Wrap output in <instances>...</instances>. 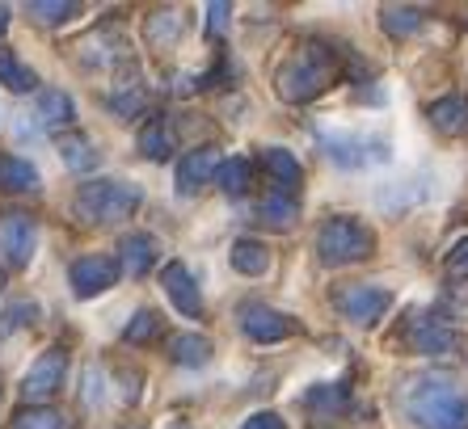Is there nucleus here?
Listing matches in <instances>:
<instances>
[{"instance_id":"28","label":"nucleus","mask_w":468,"mask_h":429,"mask_svg":"<svg viewBox=\"0 0 468 429\" xmlns=\"http://www.w3.org/2000/svg\"><path fill=\"white\" fill-rule=\"evenodd\" d=\"M26 13H30L34 22H43V26H64V22H72V17L80 13V5H72V0H30Z\"/></svg>"},{"instance_id":"1","label":"nucleus","mask_w":468,"mask_h":429,"mask_svg":"<svg viewBox=\"0 0 468 429\" xmlns=\"http://www.w3.org/2000/svg\"><path fill=\"white\" fill-rule=\"evenodd\" d=\"M405 413L418 429H468V396L443 375L414 379L405 387Z\"/></svg>"},{"instance_id":"22","label":"nucleus","mask_w":468,"mask_h":429,"mask_svg":"<svg viewBox=\"0 0 468 429\" xmlns=\"http://www.w3.org/2000/svg\"><path fill=\"white\" fill-rule=\"evenodd\" d=\"M169 358H174L177 366H207L211 341L198 333H177V337H169Z\"/></svg>"},{"instance_id":"9","label":"nucleus","mask_w":468,"mask_h":429,"mask_svg":"<svg viewBox=\"0 0 468 429\" xmlns=\"http://www.w3.org/2000/svg\"><path fill=\"white\" fill-rule=\"evenodd\" d=\"M334 303H338V311L346 316L350 324H376L384 311L392 308V290L367 287V282H355V287H346Z\"/></svg>"},{"instance_id":"19","label":"nucleus","mask_w":468,"mask_h":429,"mask_svg":"<svg viewBox=\"0 0 468 429\" xmlns=\"http://www.w3.org/2000/svg\"><path fill=\"white\" fill-rule=\"evenodd\" d=\"M426 114H431L435 131H443V135H464L468 131V97H439Z\"/></svg>"},{"instance_id":"16","label":"nucleus","mask_w":468,"mask_h":429,"mask_svg":"<svg viewBox=\"0 0 468 429\" xmlns=\"http://www.w3.org/2000/svg\"><path fill=\"white\" fill-rule=\"evenodd\" d=\"M38 190V169L13 152H0V194H34Z\"/></svg>"},{"instance_id":"14","label":"nucleus","mask_w":468,"mask_h":429,"mask_svg":"<svg viewBox=\"0 0 468 429\" xmlns=\"http://www.w3.org/2000/svg\"><path fill=\"white\" fill-rule=\"evenodd\" d=\"M304 408L313 413L316 421H334V417H342L350 408V392H346V383H316L313 392L304 396Z\"/></svg>"},{"instance_id":"34","label":"nucleus","mask_w":468,"mask_h":429,"mask_svg":"<svg viewBox=\"0 0 468 429\" xmlns=\"http://www.w3.org/2000/svg\"><path fill=\"white\" fill-rule=\"evenodd\" d=\"M240 429H287V425H283V417H279V413H253V417L245 421Z\"/></svg>"},{"instance_id":"37","label":"nucleus","mask_w":468,"mask_h":429,"mask_svg":"<svg viewBox=\"0 0 468 429\" xmlns=\"http://www.w3.org/2000/svg\"><path fill=\"white\" fill-rule=\"evenodd\" d=\"M0 290H5V269H0Z\"/></svg>"},{"instance_id":"32","label":"nucleus","mask_w":468,"mask_h":429,"mask_svg":"<svg viewBox=\"0 0 468 429\" xmlns=\"http://www.w3.org/2000/svg\"><path fill=\"white\" fill-rule=\"evenodd\" d=\"M110 106H114V110H119V114H127V119H131V114H140V106H144V93H140V89H127V93H114V97H110Z\"/></svg>"},{"instance_id":"5","label":"nucleus","mask_w":468,"mask_h":429,"mask_svg":"<svg viewBox=\"0 0 468 429\" xmlns=\"http://www.w3.org/2000/svg\"><path fill=\"white\" fill-rule=\"evenodd\" d=\"M64 375H68V350L51 345V350H43V354L30 362V371H26V379H22V396L30 400V404H47V400L64 387Z\"/></svg>"},{"instance_id":"3","label":"nucleus","mask_w":468,"mask_h":429,"mask_svg":"<svg viewBox=\"0 0 468 429\" xmlns=\"http://www.w3.org/2000/svg\"><path fill=\"white\" fill-rule=\"evenodd\" d=\"M144 194L140 185L131 182H85L77 190V214L85 219V224H122V219H131V214L140 211Z\"/></svg>"},{"instance_id":"36","label":"nucleus","mask_w":468,"mask_h":429,"mask_svg":"<svg viewBox=\"0 0 468 429\" xmlns=\"http://www.w3.org/2000/svg\"><path fill=\"white\" fill-rule=\"evenodd\" d=\"M9 30V9H0V34Z\"/></svg>"},{"instance_id":"7","label":"nucleus","mask_w":468,"mask_h":429,"mask_svg":"<svg viewBox=\"0 0 468 429\" xmlns=\"http://www.w3.org/2000/svg\"><path fill=\"white\" fill-rule=\"evenodd\" d=\"M240 329L258 345H274V341H287V337L300 333V324H295L287 311H274V308H266V303L240 308Z\"/></svg>"},{"instance_id":"29","label":"nucleus","mask_w":468,"mask_h":429,"mask_svg":"<svg viewBox=\"0 0 468 429\" xmlns=\"http://www.w3.org/2000/svg\"><path fill=\"white\" fill-rule=\"evenodd\" d=\"M13 429H68V421L47 404H26L22 413H13Z\"/></svg>"},{"instance_id":"38","label":"nucleus","mask_w":468,"mask_h":429,"mask_svg":"<svg viewBox=\"0 0 468 429\" xmlns=\"http://www.w3.org/2000/svg\"><path fill=\"white\" fill-rule=\"evenodd\" d=\"M174 429H186V425H174Z\"/></svg>"},{"instance_id":"18","label":"nucleus","mask_w":468,"mask_h":429,"mask_svg":"<svg viewBox=\"0 0 468 429\" xmlns=\"http://www.w3.org/2000/svg\"><path fill=\"white\" fill-rule=\"evenodd\" d=\"M77 119V106H72V97L64 89H43L38 93V122L47 131H59V127H72Z\"/></svg>"},{"instance_id":"23","label":"nucleus","mask_w":468,"mask_h":429,"mask_svg":"<svg viewBox=\"0 0 468 429\" xmlns=\"http://www.w3.org/2000/svg\"><path fill=\"white\" fill-rule=\"evenodd\" d=\"M422 9H414V5H384L380 9V26L392 38H410L414 30H422Z\"/></svg>"},{"instance_id":"26","label":"nucleus","mask_w":468,"mask_h":429,"mask_svg":"<svg viewBox=\"0 0 468 429\" xmlns=\"http://www.w3.org/2000/svg\"><path fill=\"white\" fill-rule=\"evenodd\" d=\"M186 34V17L182 13H153V17H148V43L153 47H169V43H177V38H182Z\"/></svg>"},{"instance_id":"30","label":"nucleus","mask_w":468,"mask_h":429,"mask_svg":"<svg viewBox=\"0 0 468 429\" xmlns=\"http://www.w3.org/2000/svg\"><path fill=\"white\" fill-rule=\"evenodd\" d=\"M156 333H161V316H156L153 308H144V311H135V316H131V324L122 329V341H127V345H148Z\"/></svg>"},{"instance_id":"20","label":"nucleus","mask_w":468,"mask_h":429,"mask_svg":"<svg viewBox=\"0 0 468 429\" xmlns=\"http://www.w3.org/2000/svg\"><path fill=\"white\" fill-rule=\"evenodd\" d=\"M229 261H232L237 274H245V278H258V274L271 269V253H266V245H261V240H250V236H240L237 245H232Z\"/></svg>"},{"instance_id":"25","label":"nucleus","mask_w":468,"mask_h":429,"mask_svg":"<svg viewBox=\"0 0 468 429\" xmlns=\"http://www.w3.org/2000/svg\"><path fill=\"white\" fill-rule=\"evenodd\" d=\"M250 182H253V164L245 161V156H232V161H219V169H216V185L224 194H245L250 190Z\"/></svg>"},{"instance_id":"13","label":"nucleus","mask_w":468,"mask_h":429,"mask_svg":"<svg viewBox=\"0 0 468 429\" xmlns=\"http://www.w3.org/2000/svg\"><path fill=\"white\" fill-rule=\"evenodd\" d=\"M261 164H266V173H271L274 182V194H292L295 198V185L304 182V169H300V161H295L287 148H266L261 152Z\"/></svg>"},{"instance_id":"33","label":"nucleus","mask_w":468,"mask_h":429,"mask_svg":"<svg viewBox=\"0 0 468 429\" xmlns=\"http://www.w3.org/2000/svg\"><path fill=\"white\" fill-rule=\"evenodd\" d=\"M447 274H456V278H468V240H460V245L447 253Z\"/></svg>"},{"instance_id":"21","label":"nucleus","mask_w":468,"mask_h":429,"mask_svg":"<svg viewBox=\"0 0 468 429\" xmlns=\"http://www.w3.org/2000/svg\"><path fill=\"white\" fill-rule=\"evenodd\" d=\"M258 219L261 224H271V227H279V232H287V227L300 219V206H295V198L292 194H266L258 203Z\"/></svg>"},{"instance_id":"6","label":"nucleus","mask_w":468,"mask_h":429,"mask_svg":"<svg viewBox=\"0 0 468 429\" xmlns=\"http://www.w3.org/2000/svg\"><path fill=\"white\" fill-rule=\"evenodd\" d=\"M34 248H38V227H34L30 214H22V211L0 214V253H5V261L13 269H26L34 257Z\"/></svg>"},{"instance_id":"12","label":"nucleus","mask_w":468,"mask_h":429,"mask_svg":"<svg viewBox=\"0 0 468 429\" xmlns=\"http://www.w3.org/2000/svg\"><path fill=\"white\" fill-rule=\"evenodd\" d=\"M216 169H219V152L216 148L186 152L182 164H177V194H198L211 177H216Z\"/></svg>"},{"instance_id":"35","label":"nucleus","mask_w":468,"mask_h":429,"mask_svg":"<svg viewBox=\"0 0 468 429\" xmlns=\"http://www.w3.org/2000/svg\"><path fill=\"white\" fill-rule=\"evenodd\" d=\"M229 13H232V5H224V0H219V5H207V26H211V34H219L224 26H229Z\"/></svg>"},{"instance_id":"31","label":"nucleus","mask_w":468,"mask_h":429,"mask_svg":"<svg viewBox=\"0 0 468 429\" xmlns=\"http://www.w3.org/2000/svg\"><path fill=\"white\" fill-rule=\"evenodd\" d=\"M325 148L329 156L338 164H346V169H355V164L367 161V143L363 140H346V135H325Z\"/></svg>"},{"instance_id":"15","label":"nucleus","mask_w":468,"mask_h":429,"mask_svg":"<svg viewBox=\"0 0 468 429\" xmlns=\"http://www.w3.org/2000/svg\"><path fill=\"white\" fill-rule=\"evenodd\" d=\"M156 266V240L135 232V236H122L119 245V269H127L131 278H144L148 269Z\"/></svg>"},{"instance_id":"17","label":"nucleus","mask_w":468,"mask_h":429,"mask_svg":"<svg viewBox=\"0 0 468 429\" xmlns=\"http://www.w3.org/2000/svg\"><path fill=\"white\" fill-rule=\"evenodd\" d=\"M174 148H177V140H174L169 119H165V114H153V119H148V127L140 131V152L148 156V161H169V156H174Z\"/></svg>"},{"instance_id":"2","label":"nucleus","mask_w":468,"mask_h":429,"mask_svg":"<svg viewBox=\"0 0 468 429\" xmlns=\"http://www.w3.org/2000/svg\"><path fill=\"white\" fill-rule=\"evenodd\" d=\"M334 76H338V51L329 43H304L279 68L274 89H279L283 101L300 106V101H313V97L325 93V89L334 85Z\"/></svg>"},{"instance_id":"24","label":"nucleus","mask_w":468,"mask_h":429,"mask_svg":"<svg viewBox=\"0 0 468 429\" xmlns=\"http://www.w3.org/2000/svg\"><path fill=\"white\" fill-rule=\"evenodd\" d=\"M0 85L9 89V93H34V89H38V76L13 51H0Z\"/></svg>"},{"instance_id":"8","label":"nucleus","mask_w":468,"mask_h":429,"mask_svg":"<svg viewBox=\"0 0 468 429\" xmlns=\"http://www.w3.org/2000/svg\"><path fill=\"white\" fill-rule=\"evenodd\" d=\"M68 278H72V295L77 299H93V295H101V290H110L119 282V261L106 257V253H89V257L72 261Z\"/></svg>"},{"instance_id":"4","label":"nucleus","mask_w":468,"mask_h":429,"mask_svg":"<svg viewBox=\"0 0 468 429\" xmlns=\"http://www.w3.org/2000/svg\"><path fill=\"white\" fill-rule=\"evenodd\" d=\"M371 248H376V232L367 224H359L355 214H334L316 232V257L334 269L371 257Z\"/></svg>"},{"instance_id":"10","label":"nucleus","mask_w":468,"mask_h":429,"mask_svg":"<svg viewBox=\"0 0 468 429\" xmlns=\"http://www.w3.org/2000/svg\"><path fill=\"white\" fill-rule=\"evenodd\" d=\"M405 337L414 345V354H426V358H447V354H456V345H460V337L443 320H435V316H414Z\"/></svg>"},{"instance_id":"27","label":"nucleus","mask_w":468,"mask_h":429,"mask_svg":"<svg viewBox=\"0 0 468 429\" xmlns=\"http://www.w3.org/2000/svg\"><path fill=\"white\" fill-rule=\"evenodd\" d=\"M59 156H64V164L72 173H89L98 164V152H93V143H89L85 135H64V140H59Z\"/></svg>"},{"instance_id":"11","label":"nucleus","mask_w":468,"mask_h":429,"mask_svg":"<svg viewBox=\"0 0 468 429\" xmlns=\"http://www.w3.org/2000/svg\"><path fill=\"white\" fill-rule=\"evenodd\" d=\"M161 287H165V295L174 299V308L182 311V316H203V295H198V282H195V274H190L182 261H169V266L161 269Z\"/></svg>"}]
</instances>
